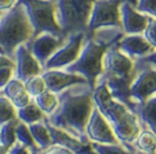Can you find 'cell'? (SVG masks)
I'll list each match as a JSON object with an SVG mask.
<instances>
[{"label": "cell", "mask_w": 156, "mask_h": 154, "mask_svg": "<svg viewBox=\"0 0 156 154\" xmlns=\"http://www.w3.org/2000/svg\"><path fill=\"white\" fill-rule=\"evenodd\" d=\"M58 103L46 121L85 144H90L85 126L93 110L92 88L87 84L73 85L57 94Z\"/></svg>", "instance_id": "6da1fadb"}, {"label": "cell", "mask_w": 156, "mask_h": 154, "mask_svg": "<svg viewBox=\"0 0 156 154\" xmlns=\"http://www.w3.org/2000/svg\"><path fill=\"white\" fill-rule=\"evenodd\" d=\"M118 43V42H117ZM114 43L103 57V72L97 80L104 81L114 100L125 104L134 112L135 104L130 97V84L136 74L134 60L119 50Z\"/></svg>", "instance_id": "7a4b0ae2"}, {"label": "cell", "mask_w": 156, "mask_h": 154, "mask_svg": "<svg viewBox=\"0 0 156 154\" xmlns=\"http://www.w3.org/2000/svg\"><path fill=\"white\" fill-rule=\"evenodd\" d=\"M114 43L117 42L100 32L85 34L78 58L63 70L83 77L93 89L97 79L103 72V57L105 52Z\"/></svg>", "instance_id": "3957f363"}, {"label": "cell", "mask_w": 156, "mask_h": 154, "mask_svg": "<svg viewBox=\"0 0 156 154\" xmlns=\"http://www.w3.org/2000/svg\"><path fill=\"white\" fill-rule=\"evenodd\" d=\"M33 27L25 7L16 2L0 16V56L14 60L15 50L33 38Z\"/></svg>", "instance_id": "277c9868"}, {"label": "cell", "mask_w": 156, "mask_h": 154, "mask_svg": "<svg viewBox=\"0 0 156 154\" xmlns=\"http://www.w3.org/2000/svg\"><path fill=\"white\" fill-rule=\"evenodd\" d=\"M94 1L96 0H54L56 20L64 36L86 32L89 15Z\"/></svg>", "instance_id": "5b68a950"}, {"label": "cell", "mask_w": 156, "mask_h": 154, "mask_svg": "<svg viewBox=\"0 0 156 154\" xmlns=\"http://www.w3.org/2000/svg\"><path fill=\"white\" fill-rule=\"evenodd\" d=\"M103 116L111 125L118 141L129 151L134 152L135 149L132 144L142 130L136 115L125 104L114 100Z\"/></svg>", "instance_id": "8992f818"}, {"label": "cell", "mask_w": 156, "mask_h": 154, "mask_svg": "<svg viewBox=\"0 0 156 154\" xmlns=\"http://www.w3.org/2000/svg\"><path fill=\"white\" fill-rule=\"evenodd\" d=\"M25 7L33 27V38L40 34L49 32L62 36V30L56 20L55 2L51 0H18ZM64 36V35H63ZM32 38V39H33Z\"/></svg>", "instance_id": "52a82bcc"}, {"label": "cell", "mask_w": 156, "mask_h": 154, "mask_svg": "<svg viewBox=\"0 0 156 154\" xmlns=\"http://www.w3.org/2000/svg\"><path fill=\"white\" fill-rule=\"evenodd\" d=\"M122 0H96L87 20L85 34L105 28H122L119 7Z\"/></svg>", "instance_id": "ba28073f"}, {"label": "cell", "mask_w": 156, "mask_h": 154, "mask_svg": "<svg viewBox=\"0 0 156 154\" xmlns=\"http://www.w3.org/2000/svg\"><path fill=\"white\" fill-rule=\"evenodd\" d=\"M85 32H76L66 37L65 43L47 60L43 70H63L78 58L84 41Z\"/></svg>", "instance_id": "9c48e42d"}, {"label": "cell", "mask_w": 156, "mask_h": 154, "mask_svg": "<svg viewBox=\"0 0 156 154\" xmlns=\"http://www.w3.org/2000/svg\"><path fill=\"white\" fill-rule=\"evenodd\" d=\"M136 74L130 84V97L135 105L142 103L156 93V70L147 65L134 63Z\"/></svg>", "instance_id": "30bf717a"}, {"label": "cell", "mask_w": 156, "mask_h": 154, "mask_svg": "<svg viewBox=\"0 0 156 154\" xmlns=\"http://www.w3.org/2000/svg\"><path fill=\"white\" fill-rule=\"evenodd\" d=\"M85 135L90 142L97 144H120L114 132L101 112L93 107L90 118L85 126Z\"/></svg>", "instance_id": "8fae6325"}, {"label": "cell", "mask_w": 156, "mask_h": 154, "mask_svg": "<svg viewBox=\"0 0 156 154\" xmlns=\"http://www.w3.org/2000/svg\"><path fill=\"white\" fill-rule=\"evenodd\" d=\"M66 37L68 36H57L49 32H43L34 37L27 45L43 69L47 60L65 43Z\"/></svg>", "instance_id": "7c38bea8"}, {"label": "cell", "mask_w": 156, "mask_h": 154, "mask_svg": "<svg viewBox=\"0 0 156 154\" xmlns=\"http://www.w3.org/2000/svg\"><path fill=\"white\" fill-rule=\"evenodd\" d=\"M14 64V78L21 80L22 82L27 81L32 77L39 75L43 71L41 64L33 56L27 44L20 45L15 50Z\"/></svg>", "instance_id": "4fadbf2b"}, {"label": "cell", "mask_w": 156, "mask_h": 154, "mask_svg": "<svg viewBox=\"0 0 156 154\" xmlns=\"http://www.w3.org/2000/svg\"><path fill=\"white\" fill-rule=\"evenodd\" d=\"M120 20L125 35L142 34L148 25L150 16L139 12L135 6L128 0H122L120 7Z\"/></svg>", "instance_id": "5bb4252c"}, {"label": "cell", "mask_w": 156, "mask_h": 154, "mask_svg": "<svg viewBox=\"0 0 156 154\" xmlns=\"http://www.w3.org/2000/svg\"><path fill=\"white\" fill-rule=\"evenodd\" d=\"M41 77L44 80L47 89L54 94H58L73 85L87 84L83 77L65 70H43Z\"/></svg>", "instance_id": "9a60e30c"}, {"label": "cell", "mask_w": 156, "mask_h": 154, "mask_svg": "<svg viewBox=\"0 0 156 154\" xmlns=\"http://www.w3.org/2000/svg\"><path fill=\"white\" fill-rule=\"evenodd\" d=\"M46 123L48 125V129H49L52 145L62 146V147L71 151L72 153L75 154H96L92 149L91 144H85L77 138L72 137L71 135H69L68 132L50 125L47 121Z\"/></svg>", "instance_id": "2e32d148"}, {"label": "cell", "mask_w": 156, "mask_h": 154, "mask_svg": "<svg viewBox=\"0 0 156 154\" xmlns=\"http://www.w3.org/2000/svg\"><path fill=\"white\" fill-rule=\"evenodd\" d=\"M117 44L119 50L133 60L143 57L154 50L142 34L124 35Z\"/></svg>", "instance_id": "e0dca14e"}, {"label": "cell", "mask_w": 156, "mask_h": 154, "mask_svg": "<svg viewBox=\"0 0 156 154\" xmlns=\"http://www.w3.org/2000/svg\"><path fill=\"white\" fill-rule=\"evenodd\" d=\"M142 129H148L156 135V93L142 103L137 104L134 109Z\"/></svg>", "instance_id": "ac0fdd59"}, {"label": "cell", "mask_w": 156, "mask_h": 154, "mask_svg": "<svg viewBox=\"0 0 156 154\" xmlns=\"http://www.w3.org/2000/svg\"><path fill=\"white\" fill-rule=\"evenodd\" d=\"M2 95L6 96L16 109L27 105L33 100L30 95L27 93L25 84L16 78L11 79L9 82L4 87Z\"/></svg>", "instance_id": "d6986e66"}, {"label": "cell", "mask_w": 156, "mask_h": 154, "mask_svg": "<svg viewBox=\"0 0 156 154\" xmlns=\"http://www.w3.org/2000/svg\"><path fill=\"white\" fill-rule=\"evenodd\" d=\"M92 101H93L94 107L101 112V115L113 103L114 99H113L110 89L107 88V86L104 81L97 80V82L92 89Z\"/></svg>", "instance_id": "ffe728a7"}, {"label": "cell", "mask_w": 156, "mask_h": 154, "mask_svg": "<svg viewBox=\"0 0 156 154\" xmlns=\"http://www.w3.org/2000/svg\"><path fill=\"white\" fill-rule=\"evenodd\" d=\"M16 115H18V119L20 122L25 123L27 125L33 124V123L42 122V121L46 119V115L36 105L34 100H32L25 107L16 109Z\"/></svg>", "instance_id": "44dd1931"}, {"label": "cell", "mask_w": 156, "mask_h": 154, "mask_svg": "<svg viewBox=\"0 0 156 154\" xmlns=\"http://www.w3.org/2000/svg\"><path fill=\"white\" fill-rule=\"evenodd\" d=\"M28 128H29V131H30L33 138H34V140H35L40 149H44V148L49 147L50 145H52L51 137L49 133V129H48V125L46 123V119L42 122L29 124Z\"/></svg>", "instance_id": "7402d4cb"}, {"label": "cell", "mask_w": 156, "mask_h": 154, "mask_svg": "<svg viewBox=\"0 0 156 154\" xmlns=\"http://www.w3.org/2000/svg\"><path fill=\"white\" fill-rule=\"evenodd\" d=\"M135 151L146 153H156V135L148 129H142L132 144Z\"/></svg>", "instance_id": "603a6c76"}, {"label": "cell", "mask_w": 156, "mask_h": 154, "mask_svg": "<svg viewBox=\"0 0 156 154\" xmlns=\"http://www.w3.org/2000/svg\"><path fill=\"white\" fill-rule=\"evenodd\" d=\"M15 137H16V141L20 142L21 145H23L26 148H28L30 154L35 153V152H37L40 149L37 147L35 140H34V138H33L30 131H29L28 125L25 124V123H18L16 129H15Z\"/></svg>", "instance_id": "cb8c5ba5"}, {"label": "cell", "mask_w": 156, "mask_h": 154, "mask_svg": "<svg viewBox=\"0 0 156 154\" xmlns=\"http://www.w3.org/2000/svg\"><path fill=\"white\" fill-rule=\"evenodd\" d=\"M33 100L46 116L50 115L52 111L56 109L57 103H58L57 94H54L48 89L44 90L43 93H41L37 96L33 97Z\"/></svg>", "instance_id": "d4e9b609"}, {"label": "cell", "mask_w": 156, "mask_h": 154, "mask_svg": "<svg viewBox=\"0 0 156 154\" xmlns=\"http://www.w3.org/2000/svg\"><path fill=\"white\" fill-rule=\"evenodd\" d=\"M20 121L13 119L9 122L5 123L0 126V144L5 148L9 149L16 142V137H15V129Z\"/></svg>", "instance_id": "484cf974"}, {"label": "cell", "mask_w": 156, "mask_h": 154, "mask_svg": "<svg viewBox=\"0 0 156 154\" xmlns=\"http://www.w3.org/2000/svg\"><path fill=\"white\" fill-rule=\"evenodd\" d=\"M93 152L96 154H133L134 152L129 151L121 144H97L90 142Z\"/></svg>", "instance_id": "4316f807"}, {"label": "cell", "mask_w": 156, "mask_h": 154, "mask_svg": "<svg viewBox=\"0 0 156 154\" xmlns=\"http://www.w3.org/2000/svg\"><path fill=\"white\" fill-rule=\"evenodd\" d=\"M16 108L4 95H0V126L5 123L16 119Z\"/></svg>", "instance_id": "83f0119b"}, {"label": "cell", "mask_w": 156, "mask_h": 154, "mask_svg": "<svg viewBox=\"0 0 156 154\" xmlns=\"http://www.w3.org/2000/svg\"><path fill=\"white\" fill-rule=\"evenodd\" d=\"M23 84H25V88H26L27 93L30 95L32 99L40 95L44 90H47L44 80H43V78L41 77V74L32 77L30 79H28L27 81H25Z\"/></svg>", "instance_id": "f1b7e54d"}, {"label": "cell", "mask_w": 156, "mask_h": 154, "mask_svg": "<svg viewBox=\"0 0 156 154\" xmlns=\"http://www.w3.org/2000/svg\"><path fill=\"white\" fill-rule=\"evenodd\" d=\"M135 8L139 12L156 19V0H137Z\"/></svg>", "instance_id": "f546056e"}, {"label": "cell", "mask_w": 156, "mask_h": 154, "mask_svg": "<svg viewBox=\"0 0 156 154\" xmlns=\"http://www.w3.org/2000/svg\"><path fill=\"white\" fill-rule=\"evenodd\" d=\"M142 35L147 39V42L151 45V48L156 50V19L150 18Z\"/></svg>", "instance_id": "4dcf8cb0"}, {"label": "cell", "mask_w": 156, "mask_h": 154, "mask_svg": "<svg viewBox=\"0 0 156 154\" xmlns=\"http://www.w3.org/2000/svg\"><path fill=\"white\" fill-rule=\"evenodd\" d=\"M14 78V67L13 66H4L0 67V90L4 89L11 79Z\"/></svg>", "instance_id": "1f68e13d"}, {"label": "cell", "mask_w": 156, "mask_h": 154, "mask_svg": "<svg viewBox=\"0 0 156 154\" xmlns=\"http://www.w3.org/2000/svg\"><path fill=\"white\" fill-rule=\"evenodd\" d=\"M134 63L137 65H147V66H150L156 70V50H153L148 55L135 59Z\"/></svg>", "instance_id": "d6a6232c"}, {"label": "cell", "mask_w": 156, "mask_h": 154, "mask_svg": "<svg viewBox=\"0 0 156 154\" xmlns=\"http://www.w3.org/2000/svg\"><path fill=\"white\" fill-rule=\"evenodd\" d=\"M33 154H75L71 151L66 149V148L58 146V145H50L49 147L44 148V149H39L37 152Z\"/></svg>", "instance_id": "836d02e7"}, {"label": "cell", "mask_w": 156, "mask_h": 154, "mask_svg": "<svg viewBox=\"0 0 156 154\" xmlns=\"http://www.w3.org/2000/svg\"><path fill=\"white\" fill-rule=\"evenodd\" d=\"M8 154H30L29 149L26 148L23 145H21L20 142H15L12 147L8 149Z\"/></svg>", "instance_id": "e575fe53"}, {"label": "cell", "mask_w": 156, "mask_h": 154, "mask_svg": "<svg viewBox=\"0 0 156 154\" xmlns=\"http://www.w3.org/2000/svg\"><path fill=\"white\" fill-rule=\"evenodd\" d=\"M18 0H0V12H6L16 5Z\"/></svg>", "instance_id": "d590c367"}, {"label": "cell", "mask_w": 156, "mask_h": 154, "mask_svg": "<svg viewBox=\"0 0 156 154\" xmlns=\"http://www.w3.org/2000/svg\"><path fill=\"white\" fill-rule=\"evenodd\" d=\"M4 66H15L14 64V60L11 58H7L5 56H0V67H4Z\"/></svg>", "instance_id": "8d00e7d4"}, {"label": "cell", "mask_w": 156, "mask_h": 154, "mask_svg": "<svg viewBox=\"0 0 156 154\" xmlns=\"http://www.w3.org/2000/svg\"><path fill=\"white\" fill-rule=\"evenodd\" d=\"M0 154H8V149L4 147L1 144H0Z\"/></svg>", "instance_id": "74e56055"}, {"label": "cell", "mask_w": 156, "mask_h": 154, "mask_svg": "<svg viewBox=\"0 0 156 154\" xmlns=\"http://www.w3.org/2000/svg\"><path fill=\"white\" fill-rule=\"evenodd\" d=\"M133 154H156V153H146V152H141V151H134Z\"/></svg>", "instance_id": "f35d334b"}, {"label": "cell", "mask_w": 156, "mask_h": 154, "mask_svg": "<svg viewBox=\"0 0 156 154\" xmlns=\"http://www.w3.org/2000/svg\"><path fill=\"white\" fill-rule=\"evenodd\" d=\"M128 1H129V2H132V4H133V5L135 6V4H136V1H137V0H128Z\"/></svg>", "instance_id": "ab89813d"}, {"label": "cell", "mask_w": 156, "mask_h": 154, "mask_svg": "<svg viewBox=\"0 0 156 154\" xmlns=\"http://www.w3.org/2000/svg\"><path fill=\"white\" fill-rule=\"evenodd\" d=\"M0 95H2V90H0Z\"/></svg>", "instance_id": "60d3db41"}, {"label": "cell", "mask_w": 156, "mask_h": 154, "mask_svg": "<svg viewBox=\"0 0 156 154\" xmlns=\"http://www.w3.org/2000/svg\"><path fill=\"white\" fill-rule=\"evenodd\" d=\"M2 13H4V12H0V16H1V14H2Z\"/></svg>", "instance_id": "b9f144b4"}, {"label": "cell", "mask_w": 156, "mask_h": 154, "mask_svg": "<svg viewBox=\"0 0 156 154\" xmlns=\"http://www.w3.org/2000/svg\"><path fill=\"white\" fill-rule=\"evenodd\" d=\"M51 1H54V0H51Z\"/></svg>", "instance_id": "7bdbcfd3"}]
</instances>
